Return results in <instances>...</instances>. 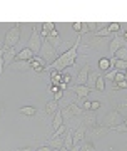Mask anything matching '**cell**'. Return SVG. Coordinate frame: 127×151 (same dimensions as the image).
<instances>
[{"label":"cell","mask_w":127,"mask_h":151,"mask_svg":"<svg viewBox=\"0 0 127 151\" xmlns=\"http://www.w3.org/2000/svg\"><path fill=\"white\" fill-rule=\"evenodd\" d=\"M80 44H82V35H77V40L75 42H72V45H70L65 52H62V54L59 55L57 59L54 60L52 64L47 65V69L50 70H60V72H67V69L69 67H72V65L77 64V50H79Z\"/></svg>","instance_id":"cell-1"},{"label":"cell","mask_w":127,"mask_h":151,"mask_svg":"<svg viewBox=\"0 0 127 151\" xmlns=\"http://www.w3.org/2000/svg\"><path fill=\"white\" fill-rule=\"evenodd\" d=\"M20 40V25L15 24L14 27H10L5 32V37H4V47L7 49H14Z\"/></svg>","instance_id":"cell-2"},{"label":"cell","mask_w":127,"mask_h":151,"mask_svg":"<svg viewBox=\"0 0 127 151\" xmlns=\"http://www.w3.org/2000/svg\"><path fill=\"white\" fill-rule=\"evenodd\" d=\"M37 55H40V57L47 62V65H49V60H52V62H54V60L59 57V55H57V49L50 44L49 39H45V40L42 42V47H40V50H39Z\"/></svg>","instance_id":"cell-3"},{"label":"cell","mask_w":127,"mask_h":151,"mask_svg":"<svg viewBox=\"0 0 127 151\" xmlns=\"http://www.w3.org/2000/svg\"><path fill=\"white\" fill-rule=\"evenodd\" d=\"M84 113H85V111L82 109V106H79L77 103H70V104H67V106L63 108L62 118H63L65 123H69L72 118H79V116H82Z\"/></svg>","instance_id":"cell-4"},{"label":"cell","mask_w":127,"mask_h":151,"mask_svg":"<svg viewBox=\"0 0 127 151\" xmlns=\"http://www.w3.org/2000/svg\"><path fill=\"white\" fill-rule=\"evenodd\" d=\"M32 34H30V39H29V42H27V47L30 49L34 54L37 55L40 47H42V37H40V30H37V25H32Z\"/></svg>","instance_id":"cell-5"},{"label":"cell","mask_w":127,"mask_h":151,"mask_svg":"<svg viewBox=\"0 0 127 151\" xmlns=\"http://www.w3.org/2000/svg\"><path fill=\"white\" fill-rule=\"evenodd\" d=\"M124 123V116H122L119 111H109V113L104 116V121H102V126H106V128H114V126H117V124H122Z\"/></svg>","instance_id":"cell-6"},{"label":"cell","mask_w":127,"mask_h":151,"mask_svg":"<svg viewBox=\"0 0 127 151\" xmlns=\"http://www.w3.org/2000/svg\"><path fill=\"white\" fill-rule=\"evenodd\" d=\"M107 131H111V129L106 128V126H102V124H97L94 128H87V131H85V141H92L94 143L97 138H101V136L106 134Z\"/></svg>","instance_id":"cell-7"},{"label":"cell","mask_w":127,"mask_h":151,"mask_svg":"<svg viewBox=\"0 0 127 151\" xmlns=\"http://www.w3.org/2000/svg\"><path fill=\"white\" fill-rule=\"evenodd\" d=\"M122 47H127V40L122 37L121 34H116V35L112 37L111 44H109V52H111L112 57H114V54H116L119 49H122Z\"/></svg>","instance_id":"cell-8"},{"label":"cell","mask_w":127,"mask_h":151,"mask_svg":"<svg viewBox=\"0 0 127 151\" xmlns=\"http://www.w3.org/2000/svg\"><path fill=\"white\" fill-rule=\"evenodd\" d=\"M92 70V65L85 64L80 67L79 74H77V79H75V86H85L87 84V77H89V72Z\"/></svg>","instance_id":"cell-9"},{"label":"cell","mask_w":127,"mask_h":151,"mask_svg":"<svg viewBox=\"0 0 127 151\" xmlns=\"http://www.w3.org/2000/svg\"><path fill=\"white\" fill-rule=\"evenodd\" d=\"M80 118H82V124H84L85 128H94V126H97V113L95 111H85Z\"/></svg>","instance_id":"cell-10"},{"label":"cell","mask_w":127,"mask_h":151,"mask_svg":"<svg viewBox=\"0 0 127 151\" xmlns=\"http://www.w3.org/2000/svg\"><path fill=\"white\" fill-rule=\"evenodd\" d=\"M70 91L75 92V94H77V99H80V101H85L87 96L90 94V89L87 86H72Z\"/></svg>","instance_id":"cell-11"},{"label":"cell","mask_w":127,"mask_h":151,"mask_svg":"<svg viewBox=\"0 0 127 151\" xmlns=\"http://www.w3.org/2000/svg\"><path fill=\"white\" fill-rule=\"evenodd\" d=\"M85 131H87V128H85L84 124H80L77 129H74V133H72L74 145H79V143H82V141L85 139Z\"/></svg>","instance_id":"cell-12"},{"label":"cell","mask_w":127,"mask_h":151,"mask_svg":"<svg viewBox=\"0 0 127 151\" xmlns=\"http://www.w3.org/2000/svg\"><path fill=\"white\" fill-rule=\"evenodd\" d=\"M9 67H10V70H19V72H22V70H32L29 60H14Z\"/></svg>","instance_id":"cell-13"},{"label":"cell","mask_w":127,"mask_h":151,"mask_svg":"<svg viewBox=\"0 0 127 151\" xmlns=\"http://www.w3.org/2000/svg\"><path fill=\"white\" fill-rule=\"evenodd\" d=\"M99 76H101V70H90L89 72V77H87V84H85V86L89 87L90 91H94L95 89V84H97Z\"/></svg>","instance_id":"cell-14"},{"label":"cell","mask_w":127,"mask_h":151,"mask_svg":"<svg viewBox=\"0 0 127 151\" xmlns=\"http://www.w3.org/2000/svg\"><path fill=\"white\" fill-rule=\"evenodd\" d=\"M97 67H99L101 72H106L107 74L114 65H112V60L109 59V57H102V59H99V62H97Z\"/></svg>","instance_id":"cell-15"},{"label":"cell","mask_w":127,"mask_h":151,"mask_svg":"<svg viewBox=\"0 0 127 151\" xmlns=\"http://www.w3.org/2000/svg\"><path fill=\"white\" fill-rule=\"evenodd\" d=\"M34 55H35V54H34V52H32L29 47H24L22 50H19V52H17L15 60H30Z\"/></svg>","instance_id":"cell-16"},{"label":"cell","mask_w":127,"mask_h":151,"mask_svg":"<svg viewBox=\"0 0 127 151\" xmlns=\"http://www.w3.org/2000/svg\"><path fill=\"white\" fill-rule=\"evenodd\" d=\"M17 52H19V50H17L15 47H14V49H9V50L5 52V55H4V64H5V67H9V65H10L12 62L15 60Z\"/></svg>","instance_id":"cell-17"},{"label":"cell","mask_w":127,"mask_h":151,"mask_svg":"<svg viewBox=\"0 0 127 151\" xmlns=\"http://www.w3.org/2000/svg\"><path fill=\"white\" fill-rule=\"evenodd\" d=\"M29 64H30V69H37V67H47V62L40 57V55H34L30 60H29Z\"/></svg>","instance_id":"cell-18"},{"label":"cell","mask_w":127,"mask_h":151,"mask_svg":"<svg viewBox=\"0 0 127 151\" xmlns=\"http://www.w3.org/2000/svg\"><path fill=\"white\" fill-rule=\"evenodd\" d=\"M44 111H45L50 118H54V114L59 111V103H57V101H54V99L47 101V104H45V109H44Z\"/></svg>","instance_id":"cell-19"},{"label":"cell","mask_w":127,"mask_h":151,"mask_svg":"<svg viewBox=\"0 0 127 151\" xmlns=\"http://www.w3.org/2000/svg\"><path fill=\"white\" fill-rule=\"evenodd\" d=\"M63 124V118H62V111H57V113L54 114V118H52V124H50V128H52L54 131L59 129L60 126Z\"/></svg>","instance_id":"cell-20"},{"label":"cell","mask_w":127,"mask_h":151,"mask_svg":"<svg viewBox=\"0 0 127 151\" xmlns=\"http://www.w3.org/2000/svg\"><path fill=\"white\" fill-rule=\"evenodd\" d=\"M111 60H112V65L119 72H126L127 70V60H119V59H114V57H111Z\"/></svg>","instance_id":"cell-21"},{"label":"cell","mask_w":127,"mask_h":151,"mask_svg":"<svg viewBox=\"0 0 127 151\" xmlns=\"http://www.w3.org/2000/svg\"><path fill=\"white\" fill-rule=\"evenodd\" d=\"M60 82H62V72H60V70H52V72H50V84L59 86Z\"/></svg>","instance_id":"cell-22"},{"label":"cell","mask_w":127,"mask_h":151,"mask_svg":"<svg viewBox=\"0 0 127 151\" xmlns=\"http://www.w3.org/2000/svg\"><path fill=\"white\" fill-rule=\"evenodd\" d=\"M72 133H74V129H67L65 138H63V146H65L67 150H70V148L74 146V138H72Z\"/></svg>","instance_id":"cell-23"},{"label":"cell","mask_w":127,"mask_h":151,"mask_svg":"<svg viewBox=\"0 0 127 151\" xmlns=\"http://www.w3.org/2000/svg\"><path fill=\"white\" fill-rule=\"evenodd\" d=\"M19 113L24 114V116H35V114H37V109L32 108V106H22V108L19 109Z\"/></svg>","instance_id":"cell-24"},{"label":"cell","mask_w":127,"mask_h":151,"mask_svg":"<svg viewBox=\"0 0 127 151\" xmlns=\"http://www.w3.org/2000/svg\"><path fill=\"white\" fill-rule=\"evenodd\" d=\"M114 59H119V60H127V47H122L119 49L116 54H114Z\"/></svg>","instance_id":"cell-25"},{"label":"cell","mask_w":127,"mask_h":151,"mask_svg":"<svg viewBox=\"0 0 127 151\" xmlns=\"http://www.w3.org/2000/svg\"><path fill=\"white\" fill-rule=\"evenodd\" d=\"M65 133H67V124H62V126H60L59 129L54 131V134L50 136V138H62V136L65 134Z\"/></svg>","instance_id":"cell-26"},{"label":"cell","mask_w":127,"mask_h":151,"mask_svg":"<svg viewBox=\"0 0 127 151\" xmlns=\"http://www.w3.org/2000/svg\"><path fill=\"white\" fill-rule=\"evenodd\" d=\"M95 89L97 91L104 92V89H106V79H104V76H99V79H97V84H95Z\"/></svg>","instance_id":"cell-27"},{"label":"cell","mask_w":127,"mask_h":151,"mask_svg":"<svg viewBox=\"0 0 127 151\" xmlns=\"http://www.w3.org/2000/svg\"><path fill=\"white\" fill-rule=\"evenodd\" d=\"M107 30H109L111 34H119V32H121V24H117V22H112V24H109Z\"/></svg>","instance_id":"cell-28"},{"label":"cell","mask_w":127,"mask_h":151,"mask_svg":"<svg viewBox=\"0 0 127 151\" xmlns=\"http://www.w3.org/2000/svg\"><path fill=\"white\" fill-rule=\"evenodd\" d=\"M54 29H55V24H54V22H44L42 24V30H45V32H52Z\"/></svg>","instance_id":"cell-29"},{"label":"cell","mask_w":127,"mask_h":151,"mask_svg":"<svg viewBox=\"0 0 127 151\" xmlns=\"http://www.w3.org/2000/svg\"><path fill=\"white\" fill-rule=\"evenodd\" d=\"M94 35H95V37H109V35H112V34L109 32L107 29H102V30H95Z\"/></svg>","instance_id":"cell-30"},{"label":"cell","mask_w":127,"mask_h":151,"mask_svg":"<svg viewBox=\"0 0 127 151\" xmlns=\"http://www.w3.org/2000/svg\"><path fill=\"white\" fill-rule=\"evenodd\" d=\"M114 84H119V82H122V81H126V76H124V72H117L116 76H114Z\"/></svg>","instance_id":"cell-31"},{"label":"cell","mask_w":127,"mask_h":151,"mask_svg":"<svg viewBox=\"0 0 127 151\" xmlns=\"http://www.w3.org/2000/svg\"><path fill=\"white\" fill-rule=\"evenodd\" d=\"M117 72H119V70H117L116 67H112V69L109 70V72H107L106 76H104V79H114V76H116Z\"/></svg>","instance_id":"cell-32"},{"label":"cell","mask_w":127,"mask_h":151,"mask_svg":"<svg viewBox=\"0 0 127 151\" xmlns=\"http://www.w3.org/2000/svg\"><path fill=\"white\" fill-rule=\"evenodd\" d=\"M62 82L63 84H70V82H72V76H70L69 72H63L62 74Z\"/></svg>","instance_id":"cell-33"},{"label":"cell","mask_w":127,"mask_h":151,"mask_svg":"<svg viewBox=\"0 0 127 151\" xmlns=\"http://www.w3.org/2000/svg\"><path fill=\"white\" fill-rule=\"evenodd\" d=\"M114 91H119V89H127V81H122L119 82V84H114V87H112Z\"/></svg>","instance_id":"cell-34"},{"label":"cell","mask_w":127,"mask_h":151,"mask_svg":"<svg viewBox=\"0 0 127 151\" xmlns=\"http://www.w3.org/2000/svg\"><path fill=\"white\" fill-rule=\"evenodd\" d=\"M101 106H102V104L99 103V101H92V103H90V111H99Z\"/></svg>","instance_id":"cell-35"},{"label":"cell","mask_w":127,"mask_h":151,"mask_svg":"<svg viewBox=\"0 0 127 151\" xmlns=\"http://www.w3.org/2000/svg\"><path fill=\"white\" fill-rule=\"evenodd\" d=\"M72 29H74L75 32L80 34V30H82V22H74V24H72Z\"/></svg>","instance_id":"cell-36"},{"label":"cell","mask_w":127,"mask_h":151,"mask_svg":"<svg viewBox=\"0 0 127 151\" xmlns=\"http://www.w3.org/2000/svg\"><path fill=\"white\" fill-rule=\"evenodd\" d=\"M62 96H63V91H59V92H55V94H54V96H52V99H54V101H57V103H59V101L62 99Z\"/></svg>","instance_id":"cell-37"},{"label":"cell","mask_w":127,"mask_h":151,"mask_svg":"<svg viewBox=\"0 0 127 151\" xmlns=\"http://www.w3.org/2000/svg\"><path fill=\"white\" fill-rule=\"evenodd\" d=\"M85 32H90L89 30V24H87V22H82V30H80L79 35H82V34H85Z\"/></svg>","instance_id":"cell-38"},{"label":"cell","mask_w":127,"mask_h":151,"mask_svg":"<svg viewBox=\"0 0 127 151\" xmlns=\"http://www.w3.org/2000/svg\"><path fill=\"white\" fill-rule=\"evenodd\" d=\"M49 37H50V39H59V32H57V30H55V29H54L52 32L49 34Z\"/></svg>","instance_id":"cell-39"},{"label":"cell","mask_w":127,"mask_h":151,"mask_svg":"<svg viewBox=\"0 0 127 151\" xmlns=\"http://www.w3.org/2000/svg\"><path fill=\"white\" fill-rule=\"evenodd\" d=\"M7 50H9V49H7V47H4V45L0 47V59H4V55H5V52H7Z\"/></svg>","instance_id":"cell-40"},{"label":"cell","mask_w":127,"mask_h":151,"mask_svg":"<svg viewBox=\"0 0 127 151\" xmlns=\"http://www.w3.org/2000/svg\"><path fill=\"white\" fill-rule=\"evenodd\" d=\"M59 89H60V91H67L69 86H67V84H63V82H60V84H59Z\"/></svg>","instance_id":"cell-41"},{"label":"cell","mask_w":127,"mask_h":151,"mask_svg":"<svg viewBox=\"0 0 127 151\" xmlns=\"http://www.w3.org/2000/svg\"><path fill=\"white\" fill-rule=\"evenodd\" d=\"M37 151H52V150H50L49 146H45V145H44V146H40V148H37Z\"/></svg>","instance_id":"cell-42"},{"label":"cell","mask_w":127,"mask_h":151,"mask_svg":"<svg viewBox=\"0 0 127 151\" xmlns=\"http://www.w3.org/2000/svg\"><path fill=\"white\" fill-rule=\"evenodd\" d=\"M70 151H80V143L79 145H74L72 148H70Z\"/></svg>","instance_id":"cell-43"},{"label":"cell","mask_w":127,"mask_h":151,"mask_svg":"<svg viewBox=\"0 0 127 151\" xmlns=\"http://www.w3.org/2000/svg\"><path fill=\"white\" fill-rule=\"evenodd\" d=\"M17 151H34V150H32V148H29V146H27V148H20V150H17Z\"/></svg>","instance_id":"cell-44"},{"label":"cell","mask_w":127,"mask_h":151,"mask_svg":"<svg viewBox=\"0 0 127 151\" xmlns=\"http://www.w3.org/2000/svg\"><path fill=\"white\" fill-rule=\"evenodd\" d=\"M121 34H122V37H124V39L127 40V30H124V32H121Z\"/></svg>","instance_id":"cell-45"},{"label":"cell","mask_w":127,"mask_h":151,"mask_svg":"<svg viewBox=\"0 0 127 151\" xmlns=\"http://www.w3.org/2000/svg\"><path fill=\"white\" fill-rule=\"evenodd\" d=\"M124 124H126V128H127V118H124Z\"/></svg>","instance_id":"cell-46"}]
</instances>
